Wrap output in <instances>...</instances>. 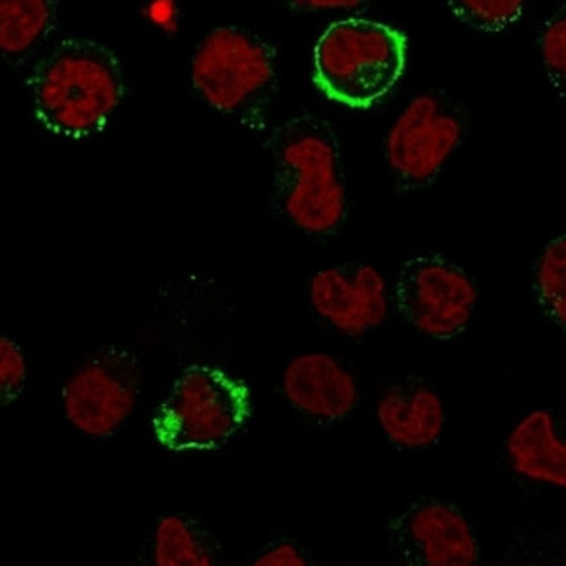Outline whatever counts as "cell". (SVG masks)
Here are the masks:
<instances>
[{
    "instance_id": "obj_1",
    "label": "cell",
    "mask_w": 566,
    "mask_h": 566,
    "mask_svg": "<svg viewBox=\"0 0 566 566\" xmlns=\"http://www.w3.org/2000/svg\"><path fill=\"white\" fill-rule=\"evenodd\" d=\"M35 123L57 140L102 135L128 93L123 62L111 45L66 38L39 57L27 78Z\"/></svg>"
},
{
    "instance_id": "obj_2",
    "label": "cell",
    "mask_w": 566,
    "mask_h": 566,
    "mask_svg": "<svg viewBox=\"0 0 566 566\" xmlns=\"http://www.w3.org/2000/svg\"><path fill=\"white\" fill-rule=\"evenodd\" d=\"M275 208L296 230L329 238L349 214V185L337 129L323 115L302 112L268 136Z\"/></svg>"
},
{
    "instance_id": "obj_3",
    "label": "cell",
    "mask_w": 566,
    "mask_h": 566,
    "mask_svg": "<svg viewBox=\"0 0 566 566\" xmlns=\"http://www.w3.org/2000/svg\"><path fill=\"white\" fill-rule=\"evenodd\" d=\"M280 84L275 45L244 27L210 30L190 60V86L196 96L247 132H268Z\"/></svg>"
},
{
    "instance_id": "obj_4",
    "label": "cell",
    "mask_w": 566,
    "mask_h": 566,
    "mask_svg": "<svg viewBox=\"0 0 566 566\" xmlns=\"http://www.w3.org/2000/svg\"><path fill=\"white\" fill-rule=\"evenodd\" d=\"M408 39L382 21L353 17L333 21L312 53L317 90L344 107L366 111L398 86L407 69Z\"/></svg>"
},
{
    "instance_id": "obj_5",
    "label": "cell",
    "mask_w": 566,
    "mask_h": 566,
    "mask_svg": "<svg viewBox=\"0 0 566 566\" xmlns=\"http://www.w3.org/2000/svg\"><path fill=\"white\" fill-rule=\"evenodd\" d=\"M251 411L247 382L198 363L181 369L154 411V438L168 452H217L242 431Z\"/></svg>"
},
{
    "instance_id": "obj_6",
    "label": "cell",
    "mask_w": 566,
    "mask_h": 566,
    "mask_svg": "<svg viewBox=\"0 0 566 566\" xmlns=\"http://www.w3.org/2000/svg\"><path fill=\"white\" fill-rule=\"evenodd\" d=\"M468 133V111L447 91H423L411 98L386 138L396 190L415 193L432 187Z\"/></svg>"
},
{
    "instance_id": "obj_7",
    "label": "cell",
    "mask_w": 566,
    "mask_h": 566,
    "mask_svg": "<svg viewBox=\"0 0 566 566\" xmlns=\"http://www.w3.org/2000/svg\"><path fill=\"white\" fill-rule=\"evenodd\" d=\"M144 369L126 345H103L69 375L62 410L78 434L107 439L132 419L142 396Z\"/></svg>"
},
{
    "instance_id": "obj_8",
    "label": "cell",
    "mask_w": 566,
    "mask_h": 566,
    "mask_svg": "<svg viewBox=\"0 0 566 566\" xmlns=\"http://www.w3.org/2000/svg\"><path fill=\"white\" fill-rule=\"evenodd\" d=\"M478 298L472 275L441 253L410 256L396 274V308L408 325L434 340H455L464 335Z\"/></svg>"
},
{
    "instance_id": "obj_9",
    "label": "cell",
    "mask_w": 566,
    "mask_h": 566,
    "mask_svg": "<svg viewBox=\"0 0 566 566\" xmlns=\"http://www.w3.org/2000/svg\"><path fill=\"white\" fill-rule=\"evenodd\" d=\"M390 553L410 566H474L476 530L452 502L419 499L399 511L386 530Z\"/></svg>"
},
{
    "instance_id": "obj_10",
    "label": "cell",
    "mask_w": 566,
    "mask_h": 566,
    "mask_svg": "<svg viewBox=\"0 0 566 566\" xmlns=\"http://www.w3.org/2000/svg\"><path fill=\"white\" fill-rule=\"evenodd\" d=\"M308 298L317 316L347 337H363L389 316L386 277L368 263L321 269L308 283Z\"/></svg>"
},
{
    "instance_id": "obj_11",
    "label": "cell",
    "mask_w": 566,
    "mask_h": 566,
    "mask_svg": "<svg viewBox=\"0 0 566 566\" xmlns=\"http://www.w3.org/2000/svg\"><path fill=\"white\" fill-rule=\"evenodd\" d=\"M283 395L300 413L338 422L356 410L359 387L349 369L325 353L293 357L283 371Z\"/></svg>"
},
{
    "instance_id": "obj_12",
    "label": "cell",
    "mask_w": 566,
    "mask_h": 566,
    "mask_svg": "<svg viewBox=\"0 0 566 566\" xmlns=\"http://www.w3.org/2000/svg\"><path fill=\"white\" fill-rule=\"evenodd\" d=\"M377 419L390 443L405 450H422L438 443L447 426L443 399L427 384H392L378 399Z\"/></svg>"
},
{
    "instance_id": "obj_13",
    "label": "cell",
    "mask_w": 566,
    "mask_h": 566,
    "mask_svg": "<svg viewBox=\"0 0 566 566\" xmlns=\"http://www.w3.org/2000/svg\"><path fill=\"white\" fill-rule=\"evenodd\" d=\"M505 455L520 476L565 489V434L549 410L530 411L511 429L505 439Z\"/></svg>"
},
{
    "instance_id": "obj_14",
    "label": "cell",
    "mask_w": 566,
    "mask_h": 566,
    "mask_svg": "<svg viewBox=\"0 0 566 566\" xmlns=\"http://www.w3.org/2000/svg\"><path fill=\"white\" fill-rule=\"evenodd\" d=\"M57 21L60 0H0V63H29L53 38Z\"/></svg>"
},
{
    "instance_id": "obj_15",
    "label": "cell",
    "mask_w": 566,
    "mask_h": 566,
    "mask_svg": "<svg viewBox=\"0 0 566 566\" xmlns=\"http://www.w3.org/2000/svg\"><path fill=\"white\" fill-rule=\"evenodd\" d=\"M150 562L156 566H214L220 551L205 526L181 513L157 520L150 542Z\"/></svg>"
},
{
    "instance_id": "obj_16",
    "label": "cell",
    "mask_w": 566,
    "mask_h": 566,
    "mask_svg": "<svg viewBox=\"0 0 566 566\" xmlns=\"http://www.w3.org/2000/svg\"><path fill=\"white\" fill-rule=\"evenodd\" d=\"M535 302L554 326L566 329V238L554 235L534 268L532 280Z\"/></svg>"
},
{
    "instance_id": "obj_17",
    "label": "cell",
    "mask_w": 566,
    "mask_h": 566,
    "mask_svg": "<svg viewBox=\"0 0 566 566\" xmlns=\"http://www.w3.org/2000/svg\"><path fill=\"white\" fill-rule=\"evenodd\" d=\"M450 13L468 29L504 33L522 21L528 0H444Z\"/></svg>"
},
{
    "instance_id": "obj_18",
    "label": "cell",
    "mask_w": 566,
    "mask_h": 566,
    "mask_svg": "<svg viewBox=\"0 0 566 566\" xmlns=\"http://www.w3.org/2000/svg\"><path fill=\"white\" fill-rule=\"evenodd\" d=\"M542 66L551 90L565 98L566 86V11L565 6L551 14L541 27L537 38Z\"/></svg>"
},
{
    "instance_id": "obj_19",
    "label": "cell",
    "mask_w": 566,
    "mask_h": 566,
    "mask_svg": "<svg viewBox=\"0 0 566 566\" xmlns=\"http://www.w3.org/2000/svg\"><path fill=\"white\" fill-rule=\"evenodd\" d=\"M30 365L25 349L13 337L0 333V410L21 398L29 384Z\"/></svg>"
},
{
    "instance_id": "obj_20",
    "label": "cell",
    "mask_w": 566,
    "mask_h": 566,
    "mask_svg": "<svg viewBox=\"0 0 566 566\" xmlns=\"http://www.w3.org/2000/svg\"><path fill=\"white\" fill-rule=\"evenodd\" d=\"M253 566H307L311 565L304 547L290 538H275L263 546L251 559Z\"/></svg>"
},
{
    "instance_id": "obj_21",
    "label": "cell",
    "mask_w": 566,
    "mask_h": 566,
    "mask_svg": "<svg viewBox=\"0 0 566 566\" xmlns=\"http://www.w3.org/2000/svg\"><path fill=\"white\" fill-rule=\"evenodd\" d=\"M293 14L329 13V11H366L375 0H275Z\"/></svg>"
}]
</instances>
